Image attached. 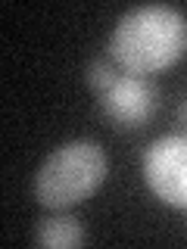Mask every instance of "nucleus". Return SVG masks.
<instances>
[{
    "label": "nucleus",
    "instance_id": "f03ea898",
    "mask_svg": "<svg viewBox=\"0 0 187 249\" xmlns=\"http://www.w3.org/2000/svg\"><path fill=\"white\" fill-rule=\"evenodd\" d=\"M106 178V153L94 140H75L47 156L35 175V199L44 209L62 212L88 199Z\"/></svg>",
    "mask_w": 187,
    "mask_h": 249
},
{
    "label": "nucleus",
    "instance_id": "423d86ee",
    "mask_svg": "<svg viewBox=\"0 0 187 249\" xmlns=\"http://www.w3.org/2000/svg\"><path fill=\"white\" fill-rule=\"evenodd\" d=\"M115 78H119V75H115V69H112V62H109V59H94L91 66H88V84L97 93H106L115 84Z\"/></svg>",
    "mask_w": 187,
    "mask_h": 249
},
{
    "label": "nucleus",
    "instance_id": "0eeeda50",
    "mask_svg": "<svg viewBox=\"0 0 187 249\" xmlns=\"http://www.w3.org/2000/svg\"><path fill=\"white\" fill-rule=\"evenodd\" d=\"M178 115H181V122L187 124V97H184V103H181V109H178Z\"/></svg>",
    "mask_w": 187,
    "mask_h": 249
},
{
    "label": "nucleus",
    "instance_id": "f257e3e1",
    "mask_svg": "<svg viewBox=\"0 0 187 249\" xmlns=\"http://www.w3.org/2000/svg\"><path fill=\"white\" fill-rule=\"evenodd\" d=\"M109 56L128 75H150L187 56V16L175 6H134L115 22Z\"/></svg>",
    "mask_w": 187,
    "mask_h": 249
},
{
    "label": "nucleus",
    "instance_id": "20e7f679",
    "mask_svg": "<svg viewBox=\"0 0 187 249\" xmlns=\"http://www.w3.org/2000/svg\"><path fill=\"white\" fill-rule=\"evenodd\" d=\"M103 97V109L112 122L125 124V128H137L153 115L156 106V90L144 81L140 75H119L115 84Z\"/></svg>",
    "mask_w": 187,
    "mask_h": 249
},
{
    "label": "nucleus",
    "instance_id": "39448f33",
    "mask_svg": "<svg viewBox=\"0 0 187 249\" xmlns=\"http://www.w3.org/2000/svg\"><path fill=\"white\" fill-rule=\"evenodd\" d=\"M35 240L47 249H72V246L84 243V228L78 224V218L56 212V215L44 218V221H37Z\"/></svg>",
    "mask_w": 187,
    "mask_h": 249
},
{
    "label": "nucleus",
    "instance_id": "7ed1b4c3",
    "mask_svg": "<svg viewBox=\"0 0 187 249\" xmlns=\"http://www.w3.org/2000/svg\"><path fill=\"white\" fill-rule=\"evenodd\" d=\"M144 178L150 190L168 206L187 209V137H159L144 156Z\"/></svg>",
    "mask_w": 187,
    "mask_h": 249
}]
</instances>
